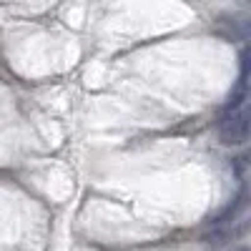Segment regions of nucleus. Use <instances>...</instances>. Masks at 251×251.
I'll return each instance as SVG.
<instances>
[{
    "label": "nucleus",
    "mask_w": 251,
    "mask_h": 251,
    "mask_svg": "<svg viewBox=\"0 0 251 251\" xmlns=\"http://www.w3.org/2000/svg\"><path fill=\"white\" fill-rule=\"evenodd\" d=\"M219 138L224 146H244L249 141V111L239 108L224 113L219 121Z\"/></svg>",
    "instance_id": "1"
},
{
    "label": "nucleus",
    "mask_w": 251,
    "mask_h": 251,
    "mask_svg": "<svg viewBox=\"0 0 251 251\" xmlns=\"http://www.w3.org/2000/svg\"><path fill=\"white\" fill-rule=\"evenodd\" d=\"M234 251H249V249H246V246H241V249H234Z\"/></svg>",
    "instance_id": "2"
}]
</instances>
